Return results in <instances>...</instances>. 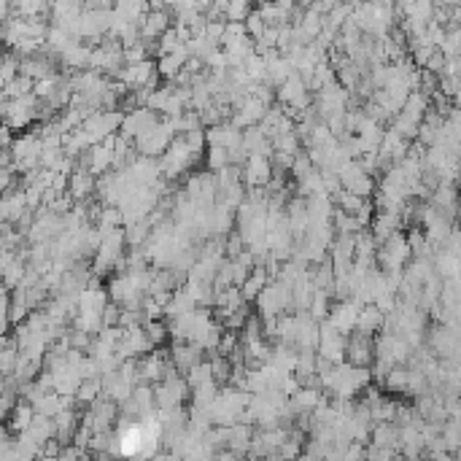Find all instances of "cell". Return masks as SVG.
I'll list each match as a JSON object with an SVG mask.
<instances>
[{
  "label": "cell",
  "mask_w": 461,
  "mask_h": 461,
  "mask_svg": "<svg viewBox=\"0 0 461 461\" xmlns=\"http://www.w3.org/2000/svg\"><path fill=\"white\" fill-rule=\"evenodd\" d=\"M410 262H413V254H410L407 235H402V232H397L388 243L380 245V251H378L380 272H405V267Z\"/></svg>",
  "instance_id": "1"
},
{
  "label": "cell",
  "mask_w": 461,
  "mask_h": 461,
  "mask_svg": "<svg viewBox=\"0 0 461 461\" xmlns=\"http://www.w3.org/2000/svg\"><path fill=\"white\" fill-rule=\"evenodd\" d=\"M157 79H160V70H157V62H151V59L138 62V65H124L116 73V84H122L130 92H138V89H160Z\"/></svg>",
  "instance_id": "2"
},
{
  "label": "cell",
  "mask_w": 461,
  "mask_h": 461,
  "mask_svg": "<svg viewBox=\"0 0 461 461\" xmlns=\"http://www.w3.org/2000/svg\"><path fill=\"white\" fill-rule=\"evenodd\" d=\"M256 308H259L262 319H281L286 310H292V286H286L281 281H272L270 286L259 294Z\"/></svg>",
  "instance_id": "3"
},
{
  "label": "cell",
  "mask_w": 461,
  "mask_h": 461,
  "mask_svg": "<svg viewBox=\"0 0 461 461\" xmlns=\"http://www.w3.org/2000/svg\"><path fill=\"white\" fill-rule=\"evenodd\" d=\"M337 176H340V181H343V189L356 194V197H361V200H370V197L375 194V178L356 162V160L343 164V167L337 170Z\"/></svg>",
  "instance_id": "4"
},
{
  "label": "cell",
  "mask_w": 461,
  "mask_h": 461,
  "mask_svg": "<svg viewBox=\"0 0 461 461\" xmlns=\"http://www.w3.org/2000/svg\"><path fill=\"white\" fill-rule=\"evenodd\" d=\"M38 109H41V100L35 95L17 97V100L3 97V119L11 130L14 127H28L32 119H38Z\"/></svg>",
  "instance_id": "5"
},
{
  "label": "cell",
  "mask_w": 461,
  "mask_h": 461,
  "mask_svg": "<svg viewBox=\"0 0 461 461\" xmlns=\"http://www.w3.org/2000/svg\"><path fill=\"white\" fill-rule=\"evenodd\" d=\"M116 138L113 135L109 140H103V143H97V146H92L86 154L82 157V167L84 170H89L92 176H106L111 173V167H116Z\"/></svg>",
  "instance_id": "6"
},
{
  "label": "cell",
  "mask_w": 461,
  "mask_h": 461,
  "mask_svg": "<svg viewBox=\"0 0 461 461\" xmlns=\"http://www.w3.org/2000/svg\"><path fill=\"white\" fill-rule=\"evenodd\" d=\"M173 140L176 138L167 133V127H164L162 122L154 127V130H149L146 135H140L135 140V151L140 157H149V160H157V157H164L167 154V149L173 146Z\"/></svg>",
  "instance_id": "7"
},
{
  "label": "cell",
  "mask_w": 461,
  "mask_h": 461,
  "mask_svg": "<svg viewBox=\"0 0 461 461\" xmlns=\"http://www.w3.org/2000/svg\"><path fill=\"white\" fill-rule=\"evenodd\" d=\"M124 49L116 44V41H106L103 46H97L92 52V62H89V70H97V73H119L124 65Z\"/></svg>",
  "instance_id": "8"
},
{
  "label": "cell",
  "mask_w": 461,
  "mask_h": 461,
  "mask_svg": "<svg viewBox=\"0 0 461 461\" xmlns=\"http://www.w3.org/2000/svg\"><path fill=\"white\" fill-rule=\"evenodd\" d=\"M157 124H160V119L151 109H130V113H124V124H122L119 135L135 143L138 138L146 135L149 130H154Z\"/></svg>",
  "instance_id": "9"
},
{
  "label": "cell",
  "mask_w": 461,
  "mask_h": 461,
  "mask_svg": "<svg viewBox=\"0 0 461 461\" xmlns=\"http://www.w3.org/2000/svg\"><path fill=\"white\" fill-rule=\"evenodd\" d=\"M348 89L340 86V84H332V86H324L319 92V103H316V111L321 116V122H326L329 116H337V113H348Z\"/></svg>",
  "instance_id": "10"
},
{
  "label": "cell",
  "mask_w": 461,
  "mask_h": 461,
  "mask_svg": "<svg viewBox=\"0 0 461 461\" xmlns=\"http://www.w3.org/2000/svg\"><path fill=\"white\" fill-rule=\"evenodd\" d=\"M359 313H361V305L356 299H346V302H337L332 305V313H329V324L335 326L340 335H353L356 332V324H359Z\"/></svg>",
  "instance_id": "11"
},
{
  "label": "cell",
  "mask_w": 461,
  "mask_h": 461,
  "mask_svg": "<svg viewBox=\"0 0 461 461\" xmlns=\"http://www.w3.org/2000/svg\"><path fill=\"white\" fill-rule=\"evenodd\" d=\"M346 361L353 364V367H370L375 361V340L370 335H361V332L348 335Z\"/></svg>",
  "instance_id": "12"
},
{
  "label": "cell",
  "mask_w": 461,
  "mask_h": 461,
  "mask_svg": "<svg viewBox=\"0 0 461 461\" xmlns=\"http://www.w3.org/2000/svg\"><path fill=\"white\" fill-rule=\"evenodd\" d=\"M272 178L275 167L270 157H248V162L243 164V181L251 189H267Z\"/></svg>",
  "instance_id": "13"
},
{
  "label": "cell",
  "mask_w": 461,
  "mask_h": 461,
  "mask_svg": "<svg viewBox=\"0 0 461 461\" xmlns=\"http://www.w3.org/2000/svg\"><path fill=\"white\" fill-rule=\"evenodd\" d=\"M167 30H170V11H167V6H151V11L140 22V41H146V44L160 41Z\"/></svg>",
  "instance_id": "14"
},
{
  "label": "cell",
  "mask_w": 461,
  "mask_h": 461,
  "mask_svg": "<svg viewBox=\"0 0 461 461\" xmlns=\"http://www.w3.org/2000/svg\"><path fill=\"white\" fill-rule=\"evenodd\" d=\"M278 103L283 106V109H294V111H308V103H310V97H308V84L302 76H292L289 82L283 84L281 89H278Z\"/></svg>",
  "instance_id": "15"
},
{
  "label": "cell",
  "mask_w": 461,
  "mask_h": 461,
  "mask_svg": "<svg viewBox=\"0 0 461 461\" xmlns=\"http://www.w3.org/2000/svg\"><path fill=\"white\" fill-rule=\"evenodd\" d=\"M205 138H208V146L214 149H227V151H235V149H241L243 146V130L241 127H235L232 122H227V124H216V127H211V130H205Z\"/></svg>",
  "instance_id": "16"
},
{
  "label": "cell",
  "mask_w": 461,
  "mask_h": 461,
  "mask_svg": "<svg viewBox=\"0 0 461 461\" xmlns=\"http://www.w3.org/2000/svg\"><path fill=\"white\" fill-rule=\"evenodd\" d=\"M203 356H205V351H203L197 343H173V348H170L173 367H176L178 373H187V375H189L197 364H203Z\"/></svg>",
  "instance_id": "17"
},
{
  "label": "cell",
  "mask_w": 461,
  "mask_h": 461,
  "mask_svg": "<svg viewBox=\"0 0 461 461\" xmlns=\"http://www.w3.org/2000/svg\"><path fill=\"white\" fill-rule=\"evenodd\" d=\"M399 227H402V214H397V211H380L378 216L373 218V224H370V232L378 241V245H383L399 232Z\"/></svg>",
  "instance_id": "18"
},
{
  "label": "cell",
  "mask_w": 461,
  "mask_h": 461,
  "mask_svg": "<svg viewBox=\"0 0 461 461\" xmlns=\"http://www.w3.org/2000/svg\"><path fill=\"white\" fill-rule=\"evenodd\" d=\"M378 251L380 245L378 241L373 238V232H359L356 235V265L364 267V270H373L378 265Z\"/></svg>",
  "instance_id": "19"
},
{
  "label": "cell",
  "mask_w": 461,
  "mask_h": 461,
  "mask_svg": "<svg viewBox=\"0 0 461 461\" xmlns=\"http://www.w3.org/2000/svg\"><path fill=\"white\" fill-rule=\"evenodd\" d=\"M19 76H28V79H32V82L52 79V76H57L55 62H52L49 57H44V55L28 57V59H22V62H19Z\"/></svg>",
  "instance_id": "20"
},
{
  "label": "cell",
  "mask_w": 461,
  "mask_h": 461,
  "mask_svg": "<svg viewBox=\"0 0 461 461\" xmlns=\"http://www.w3.org/2000/svg\"><path fill=\"white\" fill-rule=\"evenodd\" d=\"M189 59H191L189 49L184 46V49H178V52H173V55L160 57V62H157V70H160V76H162V79L176 82V79L181 76V70L187 68V62H189Z\"/></svg>",
  "instance_id": "21"
},
{
  "label": "cell",
  "mask_w": 461,
  "mask_h": 461,
  "mask_svg": "<svg viewBox=\"0 0 461 461\" xmlns=\"http://www.w3.org/2000/svg\"><path fill=\"white\" fill-rule=\"evenodd\" d=\"M68 191H70V197H73L76 203H84V200L92 197V191H97V181H95V176H92L89 170L79 167V170L70 176V187H68Z\"/></svg>",
  "instance_id": "22"
},
{
  "label": "cell",
  "mask_w": 461,
  "mask_h": 461,
  "mask_svg": "<svg viewBox=\"0 0 461 461\" xmlns=\"http://www.w3.org/2000/svg\"><path fill=\"white\" fill-rule=\"evenodd\" d=\"M232 224H235V211H229L227 205L216 203V205L211 208V214H208L205 232H211V235H227V232L232 229Z\"/></svg>",
  "instance_id": "23"
},
{
  "label": "cell",
  "mask_w": 461,
  "mask_h": 461,
  "mask_svg": "<svg viewBox=\"0 0 461 461\" xmlns=\"http://www.w3.org/2000/svg\"><path fill=\"white\" fill-rule=\"evenodd\" d=\"M383 326H386V313L378 310V305H364L361 308V313H359V324H356V332H361V335H378L383 332Z\"/></svg>",
  "instance_id": "24"
},
{
  "label": "cell",
  "mask_w": 461,
  "mask_h": 461,
  "mask_svg": "<svg viewBox=\"0 0 461 461\" xmlns=\"http://www.w3.org/2000/svg\"><path fill=\"white\" fill-rule=\"evenodd\" d=\"M92 52H95V49H89V46H84V44H73L59 59H62V65H65L68 70L84 73V70L89 68V62H92Z\"/></svg>",
  "instance_id": "25"
},
{
  "label": "cell",
  "mask_w": 461,
  "mask_h": 461,
  "mask_svg": "<svg viewBox=\"0 0 461 461\" xmlns=\"http://www.w3.org/2000/svg\"><path fill=\"white\" fill-rule=\"evenodd\" d=\"M432 265H434V272H437L442 281H445V278H456L461 272V256L445 251V248H437Z\"/></svg>",
  "instance_id": "26"
},
{
  "label": "cell",
  "mask_w": 461,
  "mask_h": 461,
  "mask_svg": "<svg viewBox=\"0 0 461 461\" xmlns=\"http://www.w3.org/2000/svg\"><path fill=\"white\" fill-rule=\"evenodd\" d=\"M270 283H272V278L267 275V270H265V267H256V270L248 275V281H245L243 286H241V292H243L245 299H254V302H256V299H259V294H262V292H265Z\"/></svg>",
  "instance_id": "27"
},
{
  "label": "cell",
  "mask_w": 461,
  "mask_h": 461,
  "mask_svg": "<svg viewBox=\"0 0 461 461\" xmlns=\"http://www.w3.org/2000/svg\"><path fill=\"white\" fill-rule=\"evenodd\" d=\"M310 281H313L316 292H329V294H332L335 281H337V272H335V267H332V262L326 259V262H321V265L310 267Z\"/></svg>",
  "instance_id": "28"
},
{
  "label": "cell",
  "mask_w": 461,
  "mask_h": 461,
  "mask_svg": "<svg viewBox=\"0 0 461 461\" xmlns=\"http://www.w3.org/2000/svg\"><path fill=\"white\" fill-rule=\"evenodd\" d=\"M73 324H76V332H84V335H100L106 324H103V313H76V319H73Z\"/></svg>",
  "instance_id": "29"
},
{
  "label": "cell",
  "mask_w": 461,
  "mask_h": 461,
  "mask_svg": "<svg viewBox=\"0 0 461 461\" xmlns=\"http://www.w3.org/2000/svg\"><path fill=\"white\" fill-rule=\"evenodd\" d=\"M332 200H335L337 211H343V214H351V216H356V214H359V211H361V208L370 203V200H361V197H356V194H351V191H346V189L337 191Z\"/></svg>",
  "instance_id": "30"
},
{
  "label": "cell",
  "mask_w": 461,
  "mask_h": 461,
  "mask_svg": "<svg viewBox=\"0 0 461 461\" xmlns=\"http://www.w3.org/2000/svg\"><path fill=\"white\" fill-rule=\"evenodd\" d=\"M187 383H189V388H203V386H208V383H216V378H214V364H211V361L197 364L189 375H187Z\"/></svg>",
  "instance_id": "31"
},
{
  "label": "cell",
  "mask_w": 461,
  "mask_h": 461,
  "mask_svg": "<svg viewBox=\"0 0 461 461\" xmlns=\"http://www.w3.org/2000/svg\"><path fill=\"white\" fill-rule=\"evenodd\" d=\"M310 319L313 321H326L329 313H332V305H329V292H316V297L310 302Z\"/></svg>",
  "instance_id": "32"
},
{
  "label": "cell",
  "mask_w": 461,
  "mask_h": 461,
  "mask_svg": "<svg viewBox=\"0 0 461 461\" xmlns=\"http://www.w3.org/2000/svg\"><path fill=\"white\" fill-rule=\"evenodd\" d=\"M32 421H35V413H32V405H17L14 407V418H11V426L17 429V432H28L30 426H32Z\"/></svg>",
  "instance_id": "33"
},
{
  "label": "cell",
  "mask_w": 461,
  "mask_h": 461,
  "mask_svg": "<svg viewBox=\"0 0 461 461\" xmlns=\"http://www.w3.org/2000/svg\"><path fill=\"white\" fill-rule=\"evenodd\" d=\"M383 386L388 391H407V386H410V367H394Z\"/></svg>",
  "instance_id": "34"
},
{
  "label": "cell",
  "mask_w": 461,
  "mask_h": 461,
  "mask_svg": "<svg viewBox=\"0 0 461 461\" xmlns=\"http://www.w3.org/2000/svg\"><path fill=\"white\" fill-rule=\"evenodd\" d=\"M100 391H103V378H89L82 383V388H79V402H89V405H95L97 402V397H100Z\"/></svg>",
  "instance_id": "35"
},
{
  "label": "cell",
  "mask_w": 461,
  "mask_h": 461,
  "mask_svg": "<svg viewBox=\"0 0 461 461\" xmlns=\"http://www.w3.org/2000/svg\"><path fill=\"white\" fill-rule=\"evenodd\" d=\"M227 167H232V157H229V151L227 149H208V170L211 173H221V170H227Z\"/></svg>",
  "instance_id": "36"
},
{
  "label": "cell",
  "mask_w": 461,
  "mask_h": 461,
  "mask_svg": "<svg viewBox=\"0 0 461 461\" xmlns=\"http://www.w3.org/2000/svg\"><path fill=\"white\" fill-rule=\"evenodd\" d=\"M299 146H302V140H299L297 133H289V135H281L272 140L275 151H283V154H292V157H299Z\"/></svg>",
  "instance_id": "37"
},
{
  "label": "cell",
  "mask_w": 461,
  "mask_h": 461,
  "mask_svg": "<svg viewBox=\"0 0 461 461\" xmlns=\"http://www.w3.org/2000/svg\"><path fill=\"white\" fill-rule=\"evenodd\" d=\"M251 6L248 3H227V11H224V22H245L251 17Z\"/></svg>",
  "instance_id": "38"
},
{
  "label": "cell",
  "mask_w": 461,
  "mask_h": 461,
  "mask_svg": "<svg viewBox=\"0 0 461 461\" xmlns=\"http://www.w3.org/2000/svg\"><path fill=\"white\" fill-rule=\"evenodd\" d=\"M19 62H22V59H17L14 52H6V55H3V86H8L14 79H19Z\"/></svg>",
  "instance_id": "39"
},
{
  "label": "cell",
  "mask_w": 461,
  "mask_h": 461,
  "mask_svg": "<svg viewBox=\"0 0 461 461\" xmlns=\"http://www.w3.org/2000/svg\"><path fill=\"white\" fill-rule=\"evenodd\" d=\"M143 332L149 335V340H151L154 346H162L164 340L170 337V329H167L164 321H146V324H143Z\"/></svg>",
  "instance_id": "40"
},
{
  "label": "cell",
  "mask_w": 461,
  "mask_h": 461,
  "mask_svg": "<svg viewBox=\"0 0 461 461\" xmlns=\"http://www.w3.org/2000/svg\"><path fill=\"white\" fill-rule=\"evenodd\" d=\"M245 30H248V35H251L254 41H256V38H262V35L270 30L267 28V22H265V17L259 14V8H256V11H251V17L245 19Z\"/></svg>",
  "instance_id": "41"
},
{
  "label": "cell",
  "mask_w": 461,
  "mask_h": 461,
  "mask_svg": "<svg viewBox=\"0 0 461 461\" xmlns=\"http://www.w3.org/2000/svg\"><path fill=\"white\" fill-rule=\"evenodd\" d=\"M211 364H214V378H216V383H227V380L235 375V364H232L229 359H224V356H216Z\"/></svg>",
  "instance_id": "42"
},
{
  "label": "cell",
  "mask_w": 461,
  "mask_h": 461,
  "mask_svg": "<svg viewBox=\"0 0 461 461\" xmlns=\"http://www.w3.org/2000/svg\"><path fill=\"white\" fill-rule=\"evenodd\" d=\"M211 44H221L224 41V35H227V22L224 19H208V25H205V32H203Z\"/></svg>",
  "instance_id": "43"
},
{
  "label": "cell",
  "mask_w": 461,
  "mask_h": 461,
  "mask_svg": "<svg viewBox=\"0 0 461 461\" xmlns=\"http://www.w3.org/2000/svg\"><path fill=\"white\" fill-rule=\"evenodd\" d=\"M316 170H319V167L313 164V160H310L308 154H299L297 160H294V167H292V173H294V178H297V181L308 178V176H310V173H316Z\"/></svg>",
  "instance_id": "44"
},
{
  "label": "cell",
  "mask_w": 461,
  "mask_h": 461,
  "mask_svg": "<svg viewBox=\"0 0 461 461\" xmlns=\"http://www.w3.org/2000/svg\"><path fill=\"white\" fill-rule=\"evenodd\" d=\"M241 348V340H238V335L235 332H224V337H221V346H218V356H224V359H232V353Z\"/></svg>",
  "instance_id": "45"
},
{
  "label": "cell",
  "mask_w": 461,
  "mask_h": 461,
  "mask_svg": "<svg viewBox=\"0 0 461 461\" xmlns=\"http://www.w3.org/2000/svg\"><path fill=\"white\" fill-rule=\"evenodd\" d=\"M68 337H70V348H73V351H79V353H92V346H95V340H92V337H89V335H84V332H76V329H73V332H70V335H68Z\"/></svg>",
  "instance_id": "46"
},
{
  "label": "cell",
  "mask_w": 461,
  "mask_h": 461,
  "mask_svg": "<svg viewBox=\"0 0 461 461\" xmlns=\"http://www.w3.org/2000/svg\"><path fill=\"white\" fill-rule=\"evenodd\" d=\"M143 316H146V321H162L164 308L154 297H146V302H143Z\"/></svg>",
  "instance_id": "47"
},
{
  "label": "cell",
  "mask_w": 461,
  "mask_h": 461,
  "mask_svg": "<svg viewBox=\"0 0 461 461\" xmlns=\"http://www.w3.org/2000/svg\"><path fill=\"white\" fill-rule=\"evenodd\" d=\"M243 251H245V243H243V238H241V232H232V235L227 238V256L238 259Z\"/></svg>",
  "instance_id": "48"
},
{
  "label": "cell",
  "mask_w": 461,
  "mask_h": 461,
  "mask_svg": "<svg viewBox=\"0 0 461 461\" xmlns=\"http://www.w3.org/2000/svg\"><path fill=\"white\" fill-rule=\"evenodd\" d=\"M122 313H124V308H119L116 302H111L109 308L103 310V324L106 326H119V321H122Z\"/></svg>",
  "instance_id": "49"
}]
</instances>
